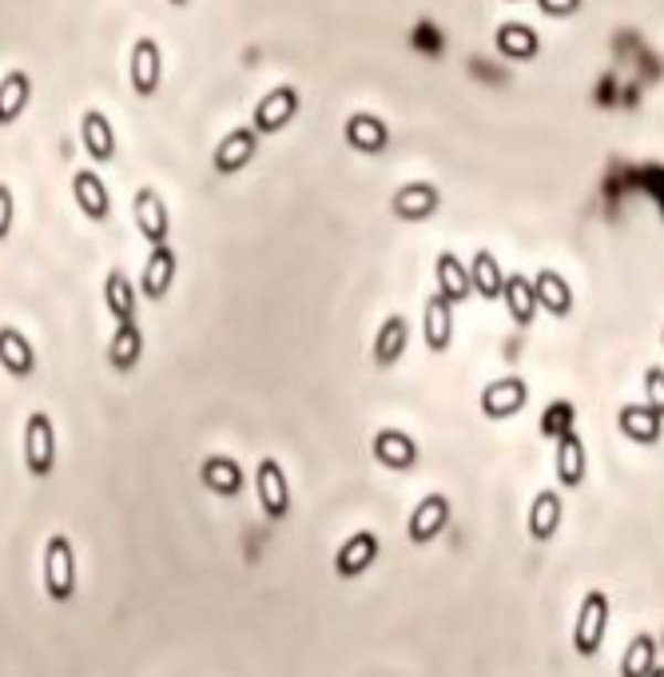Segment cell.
Returning <instances> with one entry per match:
<instances>
[{
    "label": "cell",
    "instance_id": "d4e9b609",
    "mask_svg": "<svg viewBox=\"0 0 664 677\" xmlns=\"http://www.w3.org/2000/svg\"><path fill=\"white\" fill-rule=\"evenodd\" d=\"M199 478L211 494H223V498H235L243 494V467H239L231 455H211L203 467H199Z\"/></svg>",
    "mask_w": 664,
    "mask_h": 677
},
{
    "label": "cell",
    "instance_id": "836d02e7",
    "mask_svg": "<svg viewBox=\"0 0 664 677\" xmlns=\"http://www.w3.org/2000/svg\"><path fill=\"white\" fill-rule=\"evenodd\" d=\"M573 430V403H554V407L546 410V418H541V435L546 438H561Z\"/></svg>",
    "mask_w": 664,
    "mask_h": 677
},
{
    "label": "cell",
    "instance_id": "5b68a950",
    "mask_svg": "<svg viewBox=\"0 0 664 677\" xmlns=\"http://www.w3.org/2000/svg\"><path fill=\"white\" fill-rule=\"evenodd\" d=\"M255 152H259V132L255 128H235L215 144V152H211V168H215L219 176H235V171H243L251 159H255Z\"/></svg>",
    "mask_w": 664,
    "mask_h": 677
},
{
    "label": "cell",
    "instance_id": "f35d334b",
    "mask_svg": "<svg viewBox=\"0 0 664 677\" xmlns=\"http://www.w3.org/2000/svg\"><path fill=\"white\" fill-rule=\"evenodd\" d=\"M171 4H188V0H171Z\"/></svg>",
    "mask_w": 664,
    "mask_h": 677
},
{
    "label": "cell",
    "instance_id": "ba28073f",
    "mask_svg": "<svg viewBox=\"0 0 664 677\" xmlns=\"http://www.w3.org/2000/svg\"><path fill=\"white\" fill-rule=\"evenodd\" d=\"M446 527H450V498L446 494H426L414 507V514H410L407 538L414 542V546H426V542H434Z\"/></svg>",
    "mask_w": 664,
    "mask_h": 677
},
{
    "label": "cell",
    "instance_id": "44dd1931",
    "mask_svg": "<svg viewBox=\"0 0 664 677\" xmlns=\"http://www.w3.org/2000/svg\"><path fill=\"white\" fill-rule=\"evenodd\" d=\"M434 275H438V295H446L450 303H466L474 295V275L454 251H442L434 263Z\"/></svg>",
    "mask_w": 664,
    "mask_h": 677
},
{
    "label": "cell",
    "instance_id": "83f0119b",
    "mask_svg": "<svg viewBox=\"0 0 664 677\" xmlns=\"http://www.w3.org/2000/svg\"><path fill=\"white\" fill-rule=\"evenodd\" d=\"M0 367L9 371L12 378H29L36 371V355H32V343L20 335L17 327H0Z\"/></svg>",
    "mask_w": 664,
    "mask_h": 677
},
{
    "label": "cell",
    "instance_id": "4fadbf2b",
    "mask_svg": "<svg viewBox=\"0 0 664 677\" xmlns=\"http://www.w3.org/2000/svg\"><path fill=\"white\" fill-rule=\"evenodd\" d=\"M438 204H442V196H438L434 184H426V179H414V184H402V188L394 191V199H390V208H394L398 219H407V223H418V219H430L438 211Z\"/></svg>",
    "mask_w": 664,
    "mask_h": 677
},
{
    "label": "cell",
    "instance_id": "f546056e",
    "mask_svg": "<svg viewBox=\"0 0 664 677\" xmlns=\"http://www.w3.org/2000/svg\"><path fill=\"white\" fill-rule=\"evenodd\" d=\"M470 275H474V291L482 299H489V303H497V299L506 295V271L497 268V256L494 251H477L474 263H470Z\"/></svg>",
    "mask_w": 664,
    "mask_h": 677
},
{
    "label": "cell",
    "instance_id": "277c9868",
    "mask_svg": "<svg viewBox=\"0 0 664 677\" xmlns=\"http://www.w3.org/2000/svg\"><path fill=\"white\" fill-rule=\"evenodd\" d=\"M298 116V88L295 84H275L267 96L255 104V119H251V128L259 136H275Z\"/></svg>",
    "mask_w": 664,
    "mask_h": 677
},
{
    "label": "cell",
    "instance_id": "484cf974",
    "mask_svg": "<svg viewBox=\"0 0 664 677\" xmlns=\"http://www.w3.org/2000/svg\"><path fill=\"white\" fill-rule=\"evenodd\" d=\"M502 299H506V311L517 327H529V323L537 319V311H541V303H537V288L529 283V275H521V271L506 275V295Z\"/></svg>",
    "mask_w": 664,
    "mask_h": 677
},
{
    "label": "cell",
    "instance_id": "6da1fadb",
    "mask_svg": "<svg viewBox=\"0 0 664 677\" xmlns=\"http://www.w3.org/2000/svg\"><path fill=\"white\" fill-rule=\"evenodd\" d=\"M44 594L52 602H68L76 594V554L64 534H52L44 542Z\"/></svg>",
    "mask_w": 664,
    "mask_h": 677
},
{
    "label": "cell",
    "instance_id": "3957f363",
    "mask_svg": "<svg viewBox=\"0 0 664 677\" xmlns=\"http://www.w3.org/2000/svg\"><path fill=\"white\" fill-rule=\"evenodd\" d=\"M609 629V597L601 590H589L581 597V610H577V626H573V646L581 657H593L605 642Z\"/></svg>",
    "mask_w": 664,
    "mask_h": 677
},
{
    "label": "cell",
    "instance_id": "52a82bcc",
    "mask_svg": "<svg viewBox=\"0 0 664 677\" xmlns=\"http://www.w3.org/2000/svg\"><path fill=\"white\" fill-rule=\"evenodd\" d=\"M255 487H259V502H263V514L283 522L291 514V487H287V475L278 467L275 458H263L255 470Z\"/></svg>",
    "mask_w": 664,
    "mask_h": 677
},
{
    "label": "cell",
    "instance_id": "d6a6232c",
    "mask_svg": "<svg viewBox=\"0 0 664 677\" xmlns=\"http://www.w3.org/2000/svg\"><path fill=\"white\" fill-rule=\"evenodd\" d=\"M656 669V637L636 634L621 654V677H649Z\"/></svg>",
    "mask_w": 664,
    "mask_h": 677
},
{
    "label": "cell",
    "instance_id": "2e32d148",
    "mask_svg": "<svg viewBox=\"0 0 664 677\" xmlns=\"http://www.w3.org/2000/svg\"><path fill=\"white\" fill-rule=\"evenodd\" d=\"M80 139H84V152H88L96 164L116 159V128H112V119L99 108H88L80 116Z\"/></svg>",
    "mask_w": 664,
    "mask_h": 677
},
{
    "label": "cell",
    "instance_id": "e0dca14e",
    "mask_svg": "<svg viewBox=\"0 0 664 677\" xmlns=\"http://www.w3.org/2000/svg\"><path fill=\"white\" fill-rule=\"evenodd\" d=\"M342 136H347L350 148L367 152V156L387 152V144H390V128L378 116H370V112H355V116H347V124H342Z\"/></svg>",
    "mask_w": 664,
    "mask_h": 677
},
{
    "label": "cell",
    "instance_id": "9a60e30c",
    "mask_svg": "<svg viewBox=\"0 0 664 677\" xmlns=\"http://www.w3.org/2000/svg\"><path fill=\"white\" fill-rule=\"evenodd\" d=\"M72 196H76V208L92 219V223H104L112 216V196H108V184L96 176V171H84L80 168L72 176Z\"/></svg>",
    "mask_w": 664,
    "mask_h": 677
},
{
    "label": "cell",
    "instance_id": "603a6c76",
    "mask_svg": "<svg viewBox=\"0 0 664 677\" xmlns=\"http://www.w3.org/2000/svg\"><path fill=\"white\" fill-rule=\"evenodd\" d=\"M375 458L382 462L387 470H410L418 462V447H414V438L402 435V430L387 427V430H378L375 435Z\"/></svg>",
    "mask_w": 664,
    "mask_h": 677
},
{
    "label": "cell",
    "instance_id": "4dcf8cb0",
    "mask_svg": "<svg viewBox=\"0 0 664 677\" xmlns=\"http://www.w3.org/2000/svg\"><path fill=\"white\" fill-rule=\"evenodd\" d=\"M139 358H144V331H139V323H119L116 335H112L108 363L116 371H131Z\"/></svg>",
    "mask_w": 664,
    "mask_h": 677
},
{
    "label": "cell",
    "instance_id": "8fae6325",
    "mask_svg": "<svg viewBox=\"0 0 664 677\" xmlns=\"http://www.w3.org/2000/svg\"><path fill=\"white\" fill-rule=\"evenodd\" d=\"M422 338L434 355H446L450 343H454V303L438 291L426 299V311H422Z\"/></svg>",
    "mask_w": 664,
    "mask_h": 677
},
{
    "label": "cell",
    "instance_id": "1f68e13d",
    "mask_svg": "<svg viewBox=\"0 0 664 677\" xmlns=\"http://www.w3.org/2000/svg\"><path fill=\"white\" fill-rule=\"evenodd\" d=\"M537 49H541V40L529 24L521 20H506L502 29H497V52H506L509 60H534Z\"/></svg>",
    "mask_w": 664,
    "mask_h": 677
},
{
    "label": "cell",
    "instance_id": "8992f818",
    "mask_svg": "<svg viewBox=\"0 0 664 677\" xmlns=\"http://www.w3.org/2000/svg\"><path fill=\"white\" fill-rule=\"evenodd\" d=\"M131 211H136L139 236L148 239L151 248H164V243H168V236H171V216H168V208H164L159 191L139 188L136 199H131Z\"/></svg>",
    "mask_w": 664,
    "mask_h": 677
},
{
    "label": "cell",
    "instance_id": "4316f807",
    "mask_svg": "<svg viewBox=\"0 0 664 677\" xmlns=\"http://www.w3.org/2000/svg\"><path fill=\"white\" fill-rule=\"evenodd\" d=\"M534 288H537V303H541V311H549L554 319H566L569 311H573V288H569L566 275H557L554 268L537 271Z\"/></svg>",
    "mask_w": 664,
    "mask_h": 677
},
{
    "label": "cell",
    "instance_id": "7402d4cb",
    "mask_svg": "<svg viewBox=\"0 0 664 677\" xmlns=\"http://www.w3.org/2000/svg\"><path fill=\"white\" fill-rule=\"evenodd\" d=\"M410 347V323L407 315H387L375 335V363L378 367H394Z\"/></svg>",
    "mask_w": 664,
    "mask_h": 677
},
{
    "label": "cell",
    "instance_id": "ab89813d",
    "mask_svg": "<svg viewBox=\"0 0 664 677\" xmlns=\"http://www.w3.org/2000/svg\"><path fill=\"white\" fill-rule=\"evenodd\" d=\"M661 343H664V331H661Z\"/></svg>",
    "mask_w": 664,
    "mask_h": 677
},
{
    "label": "cell",
    "instance_id": "30bf717a",
    "mask_svg": "<svg viewBox=\"0 0 664 677\" xmlns=\"http://www.w3.org/2000/svg\"><path fill=\"white\" fill-rule=\"evenodd\" d=\"M482 415L486 418H509L517 415V410L526 407L529 403V387H526V378H497V383H489V387H482Z\"/></svg>",
    "mask_w": 664,
    "mask_h": 677
},
{
    "label": "cell",
    "instance_id": "ffe728a7",
    "mask_svg": "<svg viewBox=\"0 0 664 677\" xmlns=\"http://www.w3.org/2000/svg\"><path fill=\"white\" fill-rule=\"evenodd\" d=\"M557 482L561 487H581L586 482V470H589V455H586V442H581V435L577 430H569V435L557 438Z\"/></svg>",
    "mask_w": 664,
    "mask_h": 677
},
{
    "label": "cell",
    "instance_id": "8d00e7d4",
    "mask_svg": "<svg viewBox=\"0 0 664 677\" xmlns=\"http://www.w3.org/2000/svg\"><path fill=\"white\" fill-rule=\"evenodd\" d=\"M537 9L546 12V17H573L581 9V0H537Z\"/></svg>",
    "mask_w": 664,
    "mask_h": 677
},
{
    "label": "cell",
    "instance_id": "7a4b0ae2",
    "mask_svg": "<svg viewBox=\"0 0 664 677\" xmlns=\"http://www.w3.org/2000/svg\"><path fill=\"white\" fill-rule=\"evenodd\" d=\"M24 467L32 478H49L56 470V430L44 410L29 415V423H24Z\"/></svg>",
    "mask_w": 664,
    "mask_h": 677
},
{
    "label": "cell",
    "instance_id": "7c38bea8",
    "mask_svg": "<svg viewBox=\"0 0 664 677\" xmlns=\"http://www.w3.org/2000/svg\"><path fill=\"white\" fill-rule=\"evenodd\" d=\"M159 76H164L159 44L151 37H139L131 44V88H136V96H156Z\"/></svg>",
    "mask_w": 664,
    "mask_h": 677
},
{
    "label": "cell",
    "instance_id": "74e56055",
    "mask_svg": "<svg viewBox=\"0 0 664 677\" xmlns=\"http://www.w3.org/2000/svg\"><path fill=\"white\" fill-rule=\"evenodd\" d=\"M649 677H664V666H656V669H653V674H649Z\"/></svg>",
    "mask_w": 664,
    "mask_h": 677
},
{
    "label": "cell",
    "instance_id": "9c48e42d",
    "mask_svg": "<svg viewBox=\"0 0 664 677\" xmlns=\"http://www.w3.org/2000/svg\"><path fill=\"white\" fill-rule=\"evenodd\" d=\"M176 271H179V256L171 251V243L151 248L148 263H144V275H139V295L159 303L171 291V283H176Z\"/></svg>",
    "mask_w": 664,
    "mask_h": 677
},
{
    "label": "cell",
    "instance_id": "d6986e66",
    "mask_svg": "<svg viewBox=\"0 0 664 677\" xmlns=\"http://www.w3.org/2000/svg\"><path fill=\"white\" fill-rule=\"evenodd\" d=\"M378 558V538L370 534V530H358V534H350L342 546H338L335 554V574L338 577H358L362 570L375 566Z\"/></svg>",
    "mask_w": 664,
    "mask_h": 677
},
{
    "label": "cell",
    "instance_id": "ac0fdd59",
    "mask_svg": "<svg viewBox=\"0 0 664 677\" xmlns=\"http://www.w3.org/2000/svg\"><path fill=\"white\" fill-rule=\"evenodd\" d=\"M616 423H621V435L641 442V447H653V442H661V435H664V418L656 415L649 403H625L621 415H616Z\"/></svg>",
    "mask_w": 664,
    "mask_h": 677
},
{
    "label": "cell",
    "instance_id": "e575fe53",
    "mask_svg": "<svg viewBox=\"0 0 664 677\" xmlns=\"http://www.w3.org/2000/svg\"><path fill=\"white\" fill-rule=\"evenodd\" d=\"M645 403L664 418V367L645 371Z\"/></svg>",
    "mask_w": 664,
    "mask_h": 677
},
{
    "label": "cell",
    "instance_id": "d590c367",
    "mask_svg": "<svg viewBox=\"0 0 664 677\" xmlns=\"http://www.w3.org/2000/svg\"><path fill=\"white\" fill-rule=\"evenodd\" d=\"M12 219H17V199H12V188H9V184H0V243L9 239Z\"/></svg>",
    "mask_w": 664,
    "mask_h": 677
},
{
    "label": "cell",
    "instance_id": "cb8c5ba5",
    "mask_svg": "<svg viewBox=\"0 0 664 677\" xmlns=\"http://www.w3.org/2000/svg\"><path fill=\"white\" fill-rule=\"evenodd\" d=\"M29 100H32L29 72H24V69L4 72V80H0V128L17 124V119L24 116V108H29Z\"/></svg>",
    "mask_w": 664,
    "mask_h": 677
},
{
    "label": "cell",
    "instance_id": "5bb4252c",
    "mask_svg": "<svg viewBox=\"0 0 664 677\" xmlns=\"http://www.w3.org/2000/svg\"><path fill=\"white\" fill-rule=\"evenodd\" d=\"M561 514H566V507H561V494H557V490H541V494L529 502L526 530H529V538H534L537 546L554 542V534L561 530Z\"/></svg>",
    "mask_w": 664,
    "mask_h": 677
},
{
    "label": "cell",
    "instance_id": "f1b7e54d",
    "mask_svg": "<svg viewBox=\"0 0 664 677\" xmlns=\"http://www.w3.org/2000/svg\"><path fill=\"white\" fill-rule=\"evenodd\" d=\"M104 303L116 315V327L119 323H136V291H131V279L119 268H112L104 275Z\"/></svg>",
    "mask_w": 664,
    "mask_h": 677
}]
</instances>
